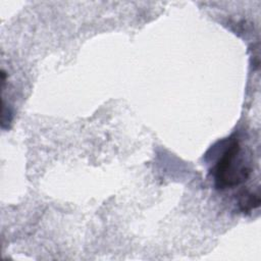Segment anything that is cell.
I'll use <instances>...</instances> for the list:
<instances>
[{
  "mask_svg": "<svg viewBox=\"0 0 261 261\" xmlns=\"http://www.w3.org/2000/svg\"><path fill=\"white\" fill-rule=\"evenodd\" d=\"M224 147L211 169L214 185L218 190L242 185L250 177L252 171L243 157L242 146L238 138H229Z\"/></svg>",
  "mask_w": 261,
  "mask_h": 261,
  "instance_id": "1",
  "label": "cell"
},
{
  "mask_svg": "<svg viewBox=\"0 0 261 261\" xmlns=\"http://www.w3.org/2000/svg\"><path fill=\"white\" fill-rule=\"evenodd\" d=\"M260 204V198L257 193L249 192V191H243L239 195V209L243 213H249L255 208H257Z\"/></svg>",
  "mask_w": 261,
  "mask_h": 261,
  "instance_id": "2",
  "label": "cell"
}]
</instances>
